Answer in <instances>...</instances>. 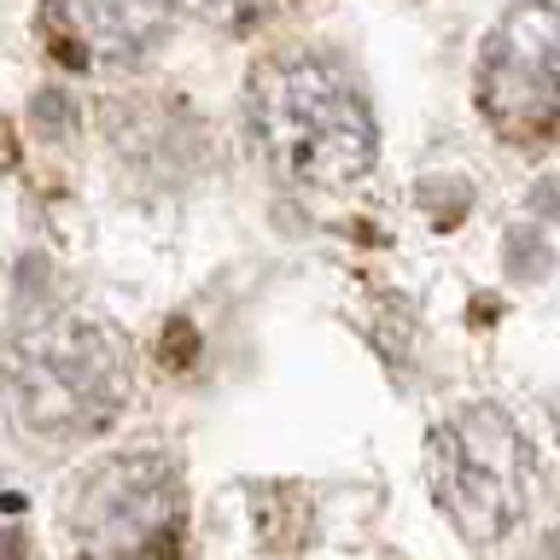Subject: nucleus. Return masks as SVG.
<instances>
[{"mask_svg": "<svg viewBox=\"0 0 560 560\" xmlns=\"http://www.w3.org/2000/svg\"><path fill=\"white\" fill-rule=\"evenodd\" d=\"M252 129L287 187L345 192L380 158V129L362 88L322 52H275L252 77Z\"/></svg>", "mask_w": 560, "mask_h": 560, "instance_id": "obj_1", "label": "nucleus"}, {"mask_svg": "<svg viewBox=\"0 0 560 560\" xmlns=\"http://www.w3.org/2000/svg\"><path fill=\"white\" fill-rule=\"evenodd\" d=\"M7 402L35 444H82L129 402L135 357L112 322L88 310H47L7 345Z\"/></svg>", "mask_w": 560, "mask_h": 560, "instance_id": "obj_2", "label": "nucleus"}, {"mask_svg": "<svg viewBox=\"0 0 560 560\" xmlns=\"http://www.w3.org/2000/svg\"><path fill=\"white\" fill-rule=\"evenodd\" d=\"M427 485L444 520L455 525V537L485 549L525 520L537 455L497 402H467V409L438 420L427 438Z\"/></svg>", "mask_w": 560, "mask_h": 560, "instance_id": "obj_3", "label": "nucleus"}, {"mask_svg": "<svg viewBox=\"0 0 560 560\" xmlns=\"http://www.w3.org/2000/svg\"><path fill=\"white\" fill-rule=\"evenodd\" d=\"M70 542L82 560H182L187 485L170 455L122 450L70 490Z\"/></svg>", "mask_w": 560, "mask_h": 560, "instance_id": "obj_4", "label": "nucleus"}, {"mask_svg": "<svg viewBox=\"0 0 560 560\" xmlns=\"http://www.w3.org/2000/svg\"><path fill=\"white\" fill-rule=\"evenodd\" d=\"M479 112L520 152L560 147V0H520L479 52Z\"/></svg>", "mask_w": 560, "mask_h": 560, "instance_id": "obj_5", "label": "nucleus"}, {"mask_svg": "<svg viewBox=\"0 0 560 560\" xmlns=\"http://www.w3.org/2000/svg\"><path fill=\"white\" fill-rule=\"evenodd\" d=\"M182 0H47V30L77 65H140Z\"/></svg>", "mask_w": 560, "mask_h": 560, "instance_id": "obj_6", "label": "nucleus"}, {"mask_svg": "<svg viewBox=\"0 0 560 560\" xmlns=\"http://www.w3.org/2000/svg\"><path fill=\"white\" fill-rule=\"evenodd\" d=\"M182 7L192 18H205V24H217V30H252L262 18H275L287 0H182Z\"/></svg>", "mask_w": 560, "mask_h": 560, "instance_id": "obj_7", "label": "nucleus"}, {"mask_svg": "<svg viewBox=\"0 0 560 560\" xmlns=\"http://www.w3.org/2000/svg\"><path fill=\"white\" fill-rule=\"evenodd\" d=\"M0 560H24V537L18 532H0Z\"/></svg>", "mask_w": 560, "mask_h": 560, "instance_id": "obj_8", "label": "nucleus"}]
</instances>
